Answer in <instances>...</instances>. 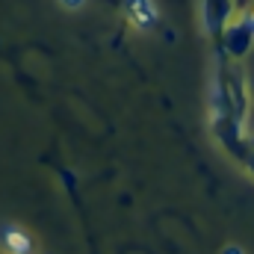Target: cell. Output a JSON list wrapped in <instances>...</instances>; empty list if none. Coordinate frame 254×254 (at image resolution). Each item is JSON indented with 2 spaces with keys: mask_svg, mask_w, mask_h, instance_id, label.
Segmentation results:
<instances>
[{
  "mask_svg": "<svg viewBox=\"0 0 254 254\" xmlns=\"http://www.w3.org/2000/svg\"><path fill=\"white\" fill-rule=\"evenodd\" d=\"M125 15L139 30H154L160 21V9L154 0H125Z\"/></svg>",
  "mask_w": 254,
  "mask_h": 254,
  "instance_id": "6da1fadb",
  "label": "cell"
},
{
  "mask_svg": "<svg viewBox=\"0 0 254 254\" xmlns=\"http://www.w3.org/2000/svg\"><path fill=\"white\" fill-rule=\"evenodd\" d=\"M0 243H3V249L9 254H33V240H30V234H27L24 228H18V225H6L3 234H0Z\"/></svg>",
  "mask_w": 254,
  "mask_h": 254,
  "instance_id": "7a4b0ae2",
  "label": "cell"
},
{
  "mask_svg": "<svg viewBox=\"0 0 254 254\" xmlns=\"http://www.w3.org/2000/svg\"><path fill=\"white\" fill-rule=\"evenodd\" d=\"M57 3H60L63 9H68V12H77V9H83L89 0H57Z\"/></svg>",
  "mask_w": 254,
  "mask_h": 254,
  "instance_id": "3957f363",
  "label": "cell"
},
{
  "mask_svg": "<svg viewBox=\"0 0 254 254\" xmlns=\"http://www.w3.org/2000/svg\"><path fill=\"white\" fill-rule=\"evenodd\" d=\"M222 254H243V252H240L237 246H228V249H225V252H222Z\"/></svg>",
  "mask_w": 254,
  "mask_h": 254,
  "instance_id": "277c9868",
  "label": "cell"
}]
</instances>
